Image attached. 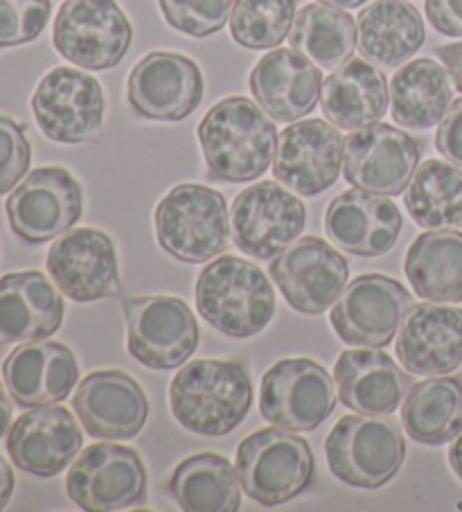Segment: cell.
I'll list each match as a JSON object with an SVG mask.
<instances>
[{
  "mask_svg": "<svg viewBox=\"0 0 462 512\" xmlns=\"http://www.w3.org/2000/svg\"><path fill=\"white\" fill-rule=\"evenodd\" d=\"M156 240L172 258L201 264L226 249L230 219L224 194L199 183L176 185L158 201Z\"/></svg>",
  "mask_w": 462,
  "mask_h": 512,
  "instance_id": "4",
  "label": "cell"
},
{
  "mask_svg": "<svg viewBox=\"0 0 462 512\" xmlns=\"http://www.w3.org/2000/svg\"><path fill=\"white\" fill-rule=\"evenodd\" d=\"M359 48L381 68H397L422 48L426 39L420 12L408 0H375L359 14Z\"/></svg>",
  "mask_w": 462,
  "mask_h": 512,
  "instance_id": "29",
  "label": "cell"
},
{
  "mask_svg": "<svg viewBox=\"0 0 462 512\" xmlns=\"http://www.w3.org/2000/svg\"><path fill=\"white\" fill-rule=\"evenodd\" d=\"M127 97L142 118L179 122L203 100L201 68L179 52H149L131 70Z\"/></svg>",
  "mask_w": 462,
  "mask_h": 512,
  "instance_id": "17",
  "label": "cell"
},
{
  "mask_svg": "<svg viewBox=\"0 0 462 512\" xmlns=\"http://www.w3.org/2000/svg\"><path fill=\"white\" fill-rule=\"evenodd\" d=\"M350 264L318 237H305L271 262V278L291 310L316 316L330 310L348 287Z\"/></svg>",
  "mask_w": 462,
  "mask_h": 512,
  "instance_id": "15",
  "label": "cell"
},
{
  "mask_svg": "<svg viewBox=\"0 0 462 512\" xmlns=\"http://www.w3.org/2000/svg\"><path fill=\"white\" fill-rule=\"evenodd\" d=\"M32 111L43 136L52 143H88L102 129V86L82 70L59 66L39 82L32 95Z\"/></svg>",
  "mask_w": 462,
  "mask_h": 512,
  "instance_id": "12",
  "label": "cell"
},
{
  "mask_svg": "<svg viewBox=\"0 0 462 512\" xmlns=\"http://www.w3.org/2000/svg\"><path fill=\"white\" fill-rule=\"evenodd\" d=\"M402 425L415 443L444 445L462 431V379L431 377L413 384L402 406Z\"/></svg>",
  "mask_w": 462,
  "mask_h": 512,
  "instance_id": "32",
  "label": "cell"
},
{
  "mask_svg": "<svg viewBox=\"0 0 462 512\" xmlns=\"http://www.w3.org/2000/svg\"><path fill=\"white\" fill-rule=\"evenodd\" d=\"M325 456L339 481L377 490L402 470L406 440L395 422L359 413L336 422L325 440Z\"/></svg>",
  "mask_w": 462,
  "mask_h": 512,
  "instance_id": "6",
  "label": "cell"
},
{
  "mask_svg": "<svg viewBox=\"0 0 462 512\" xmlns=\"http://www.w3.org/2000/svg\"><path fill=\"white\" fill-rule=\"evenodd\" d=\"M131 357L151 370L183 366L199 348V325L190 305L174 296L122 300Z\"/></svg>",
  "mask_w": 462,
  "mask_h": 512,
  "instance_id": "7",
  "label": "cell"
},
{
  "mask_svg": "<svg viewBox=\"0 0 462 512\" xmlns=\"http://www.w3.org/2000/svg\"><path fill=\"white\" fill-rule=\"evenodd\" d=\"M413 222L429 231L462 224V170L453 163L424 161L404 194Z\"/></svg>",
  "mask_w": 462,
  "mask_h": 512,
  "instance_id": "35",
  "label": "cell"
},
{
  "mask_svg": "<svg viewBox=\"0 0 462 512\" xmlns=\"http://www.w3.org/2000/svg\"><path fill=\"white\" fill-rule=\"evenodd\" d=\"M395 352L411 375H451L462 364V310L433 300L411 307L397 332Z\"/></svg>",
  "mask_w": 462,
  "mask_h": 512,
  "instance_id": "22",
  "label": "cell"
},
{
  "mask_svg": "<svg viewBox=\"0 0 462 512\" xmlns=\"http://www.w3.org/2000/svg\"><path fill=\"white\" fill-rule=\"evenodd\" d=\"M334 382L341 402L363 416H388L397 411L413 386L411 373L379 348L341 352L334 364Z\"/></svg>",
  "mask_w": 462,
  "mask_h": 512,
  "instance_id": "26",
  "label": "cell"
},
{
  "mask_svg": "<svg viewBox=\"0 0 462 512\" xmlns=\"http://www.w3.org/2000/svg\"><path fill=\"white\" fill-rule=\"evenodd\" d=\"M404 271L413 291L433 303H462V233H422L406 253Z\"/></svg>",
  "mask_w": 462,
  "mask_h": 512,
  "instance_id": "31",
  "label": "cell"
},
{
  "mask_svg": "<svg viewBox=\"0 0 462 512\" xmlns=\"http://www.w3.org/2000/svg\"><path fill=\"white\" fill-rule=\"evenodd\" d=\"M251 93L275 122H298L316 109L323 75L314 61L298 50H273L253 68Z\"/></svg>",
  "mask_w": 462,
  "mask_h": 512,
  "instance_id": "24",
  "label": "cell"
},
{
  "mask_svg": "<svg viewBox=\"0 0 462 512\" xmlns=\"http://www.w3.org/2000/svg\"><path fill=\"white\" fill-rule=\"evenodd\" d=\"M66 492L82 510H127L147 499V470L131 447L97 443L70 463Z\"/></svg>",
  "mask_w": 462,
  "mask_h": 512,
  "instance_id": "10",
  "label": "cell"
},
{
  "mask_svg": "<svg viewBox=\"0 0 462 512\" xmlns=\"http://www.w3.org/2000/svg\"><path fill=\"white\" fill-rule=\"evenodd\" d=\"M131 39V23L115 0H66L52 32L59 55L86 70L118 66Z\"/></svg>",
  "mask_w": 462,
  "mask_h": 512,
  "instance_id": "8",
  "label": "cell"
},
{
  "mask_svg": "<svg viewBox=\"0 0 462 512\" xmlns=\"http://www.w3.org/2000/svg\"><path fill=\"white\" fill-rule=\"evenodd\" d=\"M7 393L23 409L59 404L79 379L75 352L57 341L23 343L3 364Z\"/></svg>",
  "mask_w": 462,
  "mask_h": 512,
  "instance_id": "25",
  "label": "cell"
},
{
  "mask_svg": "<svg viewBox=\"0 0 462 512\" xmlns=\"http://www.w3.org/2000/svg\"><path fill=\"white\" fill-rule=\"evenodd\" d=\"M357 39V23L352 16L323 3L302 7L289 32L291 48L325 70H336L350 61Z\"/></svg>",
  "mask_w": 462,
  "mask_h": 512,
  "instance_id": "34",
  "label": "cell"
},
{
  "mask_svg": "<svg viewBox=\"0 0 462 512\" xmlns=\"http://www.w3.org/2000/svg\"><path fill=\"white\" fill-rule=\"evenodd\" d=\"M10 425H12V404H10V400H7L3 384H0V438L7 434Z\"/></svg>",
  "mask_w": 462,
  "mask_h": 512,
  "instance_id": "44",
  "label": "cell"
},
{
  "mask_svg": "<svg viewBox=\"0 0 462 512\" xmlns=\"http://www.w3.org/2000/svg\"><path fill=\"white\" fill-rule=\"evenodd\" d=\"M318 3L339 7V10H354V7H361L366 0H318Z\"/></svg>",
  "mask_w": 462,
  "mask_h": 512,
  "instance_id": "46",
  "label": "cell"
},
{
  "mask_svg": "<svg viewBox=\"0 0 462 512\" xmlns=\"http://www.w3.org/2000/svg\"><path fill=\"white\" fill-rule=\"evenodd\" d=\"M438 57L442 59L444 68L449 70L453 84L462 93V41L438 48Z\"/></svg>",
  "mask_w": 462,
  "mask_h": 512,
  "instance_id": "42",
  "label": "cell"
},
{
  "mask_svg": "<svg viewBox=\"0 0 462 512\" xmlns=\"http://www.w3.org/2000/svg\"><path fill=\"white\" fill-rule=\"evenodd\" d=\"M158 5L174 30L203 39L224 28L235 3L233 0H158Z\"/></svg>",
  "mask_w": 462,
  "mask_h": 512,
  "instance_id": "37",
  "label": "cell"
},
{
  "mask_svg": "<svg viewBox=\"0 0 462 512\" xmlns=\"http://www.w3.org/2000/svg\"><path fill=\"white\" fill-rule=\"evenodd\" d=\"M449 463H451V470L456 472V476L462 481V431L453 438V445L449 449Z\"/></svg>",
  "mask_w": 462,
  "mask_h": 512,
  "instance_id": "45",
  "label": "cell"
},
{
  "mask_svg": "<svg viewBox=\"0 0 462 512\" xmlns=\"http://www.w3.org/2000/svg\"><path fill=\"white\" fill-rule=\"evenodd\" d=\"M345 152L341 131L323 120L293 122L278 138L273 174L287 190L316 197L339 181Z\"/></svg>",
  "mask_w": 462,
  "mask_h": 512,
  "instance_id": "19",
  "label": "cell"
},
{
  "mask_svg": "<svg viewBox=\"0 0 462 512\" xmlns=\"http://www.w3.org/2000/svg\"><path fill=\"white\" fill-rule=\"evenodd\" d=\"M402 226V213L393 199L359 188L339 194L325 215V231L334 246L361 258L393 251Z\"/></svg>",
  "mask_w": 462,
  "mask_h": 512,
  "instance_id": "23",
  "label": "cell"
},
{
  "mask_svg": "<svg viewBox=\"0 0 462 512\" xmlns=\"http://www.w3.org/2000/svg\"><path fill=\"white\" fill-rule=\"evenodd\" d=\"M420 163V145L406 131L381 125L363 127L345 138L343 174L354 188L384 197L404 194Z\"/></svg>",
  "mask_w": 462,
  "mask_h": 512,
  "instance_id": "16",
  "label": "cell"
},
{
  "mask_svg": "<svg viewBox=\"0 0 462 512\" xmlns=\"http://www.w3.org/2000/svg\"><path fill=\"white\" fill-rule=\"evenodd\" d=\"M84 434L73 413L59 404L34 406L10 427L7 452L19 470L52 479L75 461Z\"/></svg>",
  "mask_w": 462,
  "mask_h": 512,
  "instance_id": "21",
  "label": "cell"
},
{
  "mask_svg": "<svg viewBox=\"0 0 462 512\" xmlns=\"http://www.w3.org/2000/svg\"><path fill=\"white\" fill-rule=\"evenodd\" d=\"M194 298L203 321L230 339L255 337L275 316V291L266 273L235 255L203 267Z\"/></svg>",
  "mask_w": 462,
  "mask_h": 512,
  "instance_id": "3",
  "label": "cell"
},
{
  "mask_svg": "<svg viewBox=\"0 0 462 512\" xmlns=\"http://www.w3.org/2000/svg\"><path fill=\"white\" fill-rule=\"evenodd\" d=\"M334 406V379L312 359H282L262 377L260 411L273 427L314 431L332 416Z\"/></svg>",
  "mask_w": 462,
  "mask_h": 512,
  "instance_id": "9",
  "label": "cell"
},
{
  "mask_svg": "<svg viewBox=\"0 0 462 512\" xmlns=\"http://www.w3.org/2000/svg\"><path fill=\"white\" fill-rule=\"evenodd\" d=\"M48 273L61 294L75 303L120 294L118 253L113 240L97 228L66 231L48 253Z\"/></svg>",
  "mask_w": 462,
  "mask_h": 512,
  "instance_id": "18",
  "label": "cell"
},
{
  "mask_svg": "<svg viewBox=\"0 0 462 512\" xmlns=\"http://www.w3.org/2000/svg\"><path fill=\"white\" fill-rule=\"evenodd\" d=\"M64 321V298L41 271L0 278V341L32 343L50 339Z\"/></svg>",
  "mask_w": 462,
  "mask_h": 512,
  "instance_id": "27",
  "label": "cell"
},
{
  "mask_svg": "<svg viewBox=\"0 0 462 512\" xmlns=\"http://www.w3.org/2000/svg\"><path fill=\"white\" fill-rule=\"evenodd\" d=\"M50 14L52 0H0V50L39 39Z\"/></svg>",
  "mask_w": 462,
  "mask_h": 512,
  "instance_id": "38",
  "label": "cell"
},
{
  "mask_svg": "<svg viewBox=\"0 0 462 512\" xmlns=\"http://www.w3.org/2000/svg\"><path fill=\"white\" fill-rule=\"evenodd\" d=\"M426 16L444 37H462V0H426Z\"/></svg>",
  "mask_w": 462,
  "mask_h": 512,
  "instance_id": "41",
  "label": "cell"
},
{
  "mask_svg": "<svg viewBox=\"0 0 462 512\" xmlns=\"http://www.w3.org/2000/svg\"><path fill=\"white\" fill-rule=\"evenodd\" d=\"M199 143L210 179L248 183L275 158L278 131L262 107L235 95L217 102L199 125Z\"/></svg>",
  "mask_w": 462,
  "mask_h": 512,
  "instance_id": "1",
  "label": "cell"
},
{
  "mask_svg": "<svg viewBox=\"0 0 462 512\" xmlns=\"http://www.w3.org/2000/svg\"><path fill=\"white\" fill-rule=\"evenodd\" d=\"M296 19V0H235L230 34L248 50L278 48Z\"/></svg>",
  "mask_w": 462,
  "mask_h": 512,
  "instance_id": "36",
  "label": "cell"
},
{
  "mask_svg": "<svg viewBox=\"0 0 462 512\" xmlns=\"http://www.w3.org/2000/svg\"><path fill=\"white\" fill-rule=\"evenodd\" d=\"M235 467L248 497L269 508L296 499L314 481L312 447L280 427L244 438L237 447Z\"/></svg>",
  "mask_w": 462,
  "mask_h": 512,
  "instance_id": "5",
  "label": "cell"
},
{
  "mask_svg": "<svg viewBox=\"0 0 462 512\" xmlns=\"http://www.w3.org/2000/svg\"><path fill=\"white\" fill-rule=\"evenodd\" d=\"M82 188L64 167H39L7 199V219L16 237L28 244L50 242L82 217Z\"/></svg>",
  "mask_w": 462,
  "mask_h": 512,
  "instance_id": "13",
  "label": "cell"
},
{
  "mask_svg": "<svg viewBox=\"0 0 462 512\" xmlns=\"http://www.w3.org/2000/svg\"><path fill=\"white\" fill-rule=\"evenodd\" d=\"M413 296L402 282L381 273H366L345 287L330 314L341 341L357 348H386L397 337Z\"/></svg>",
  "mask_w": 462,
  "mask_h": 512,
  "instance_id": "11",
  "label": "cell"
},
{
  "mask_svg": "<svg viewBox=\"0 0 462 512\" xmlns=\"http://www.w3.org/2000/svg\"><path fill=\"white\" fill-rule=\"evenodd\" d=\"M170 492L188 512H235L242 506L237 467L219 454L185 458L172 474Z\"/></svg>",
  "mask_w": 462,
  "mask_h": 512,
  "instance_id": "33",
  "label": "cell"
},
{
  "mask_svg": "<svg viewBox=\"0 0 462 512\" xmlns=\"http://www.w3.org/2000/svg\"><path fill=\"white\" fill-rule=\"evenodd\" d=\"M14 472L12 467L7 465V461L3 456H0V510L7 508V503H10L12 494H14Z\"/></svg>",
  "mask_w": 462,
  "mask_h": 512,
  "instance_id": "43",
  "label": "cell"
},
{
  "mask_svg": "<svg viewBox=\"0 0 462 512\" xmlns=\"http://www.w3.org/2000/svg\"><path fill=\"white\" fill-rule=\"evenodd\" d=\"M323 116L343 131L370 127L386 116L388 84L368 59H350L323 82Z\"/></svg>",
  "mask_w": 462,
  "mask_h": 512,
  "instance_id": "28",
  "label": "cell"
},
{
  "mask_svg": "<svg viewBox=\"0 0 462 512\" xmlns=\"http://www.w3.org/2000/svg\"><path fill=\"white\" fill-rule=\"evenodd\" d=\"M32 149L19 122L0 116V197L12 192L30 170Z\"/></svg>",
  "mask_w": 462,
  "mask_h": 512,
  "instance_id": "39",
  "label": "cell"
},
{
  "mask_svg": "<svg viewBox=\"0 0 462 512\" xmlns=\"http://www.w3.org/2000/svg\"><path fill=\"white\" fill-rule=\"evenodd\" d=\"M453 102L449 70L433 59H415L402 66L390 82V113L397 125L431 129L444 118Z\"/></svg>",
  "mask_w": 462,
  "mask_h": 512,
  "instance_id": "30",
  "label": "cell"
},
{
  "mask_svg": "<svg viewBox=\"0 0 462 512\" xmlns=\"http://www.w3.org/2000/svg\"><path fill=\"white\" fill-rule=\"evenodd\" d=\"M305 226V203L273 181L255 183L233 201V240L251 258H275L298 240Z\"/></svg>",
  "mask_w": 462,
  "mask_h": 512,
  "instance_id": "14",
  "label": "cell"
},
{
  "mask_svg": "<svg viewBox=\"0 0 462 512\" xmlns=\"http://www.w3.org/2000/svg\"><path fill=\"white\" fill-rule=\"evenodd\" d=\"M253 404V382L242 364L197 359L172 379L170 406L183 429L226 436L242 425Z\"/></svg>",
  "mask_w": 462,
  "mask_h": 512,
  "instance_id": "2",
  "label": "cell"
},
{
  "mask_svg": "<svg viewBox=\"0 0 462 512\" xmlns=\"http://www.w3.org/2000/svg\"><path fill=\"white\" fill-rule=\"evenodd\" d=\"M73 409L88 436L97 440L136 438L149 418L145 391L122 370L86 375L73 395Z\"/></svg>",
  "mask_w": 462,
  "mask_h": 512,
  "instance_id": "20",
  "label": "cell"
},
{
  "mask_svg": "<svg viewBox=\"0 0 462 512\" xmlns=\"http://www.w3.org/2000/svg\"><path fill=\"white\" fill-rule=\"evenodd\" d=\"M435 147L438 152L462 170V97L451 102L449 111L440 120L438 134H435Z\"/></svg>",
  "mask_w": 462,
  "mask_h": 512,
  "instance_id": "40",
  "label": "cell"
}]
</instances>
